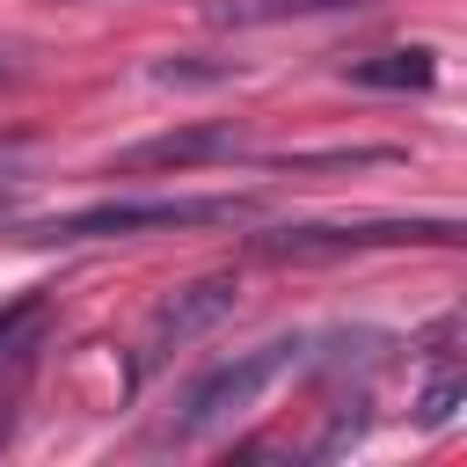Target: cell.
Returning <instances> with one entry per match:
<instances>
[{"label": "cell", "mask_w": 467, "mask_h": 467, "mask_svg": "<svg viewBox=\"0 0 467 467\" xmlns=\"http://www.w3.org/2000/svg\"><path fill=\"white\" fill-rule=\"evenodd\" d=\"M248 197H109L66 219H36L29 241H117V234H146V226H219V219H248Z\"/></svg>", "instance_id": "cell-1"}, {"label": "cell", "mask_w": 467, "mask_h": 467, "mask_svg": "<svg viewBox=\"0 0 467 467\" xmlns=\"http://www.w3.org/2000/svg\"><path fill=\"white\" fill-rule=\"evenodd\" d=\"M365 0H204L212 29H270V22H306V15H358Z\"/></svg>", "instance_id": "cell-6"}, {"label": "cell", "mask_w": 467, "mask_h": 467, "mask_svg": "<svg viewBox=\"0 0 467 467\" xmlns=\"http://www.w3.org/2000/svg\"><path fill=\"white\" fill-rule=\"evenodd\" d=\"M401 241H460V219H343V226H270V234H255V255H270V263H336V255L401 248Z\"/></svg>", "instance_id": "cell-3"}, {"label": "cell", "mask_w": 467, "mask_h": 467, "mask_svg": "<svg viewBox=\"0 0 467 467\" xmlns=\"http://www.w3.org/2000/svg\"><path fill=\"white\" fill-rule=\"evenodd\" d=\"M15 204H22V197H15V182H0V219H15Z\"/></svg>", "instance_id": "cell-12"}, {"label": "cell", "mask_w": 467, "mask_h": 467, "mask_svg": "<svg viewBox=\"0 0 467 467\" xmlns=\"http://www.w3.org/2000/svg\"><path fill=\"white\" fill-rule=\"evenodd\" d=\"M234 277H197V285H182V292H168L153 314H146V336H139V358H131V379H146L168 350H182V343H197L204 328H219L226 314H234Z\"/></svg>", "instance_id": "cell-4"}, {"label": "cell", "mask_w": 467, "mask_h": 467, "mask_svg": "<svg viewBox=\"0 0 467 467\" xmlns=\"http://www.w3.org/2000/svg\"><path fill=\"white\" fill-rule=\"evenodd\" d=\"M292 365H306V336H270V343H255V350H241V358L212 365V372L182 394L175 438H204V431H219L234 409H248V401H255L277 372H292Z\"/></svg>", "instance_id": "cell-2"}, {"label": "cell", "mask_w": 467, "mask_h": 467, "mask_svg": "<svg viewBox=\"0 0 467 467\" xmlns=\"http://www.w3.org/2000/svg\"><path fill=\"white\" fill-rule=\"evenodd\" d=\"M234 153H248V131L234 117H212V124H190V131H161V139L124 146L117 168L124 175H139V168H204V161H234Z\"/></svg>", "instance_id": "cell-5"}, {"label": "cell", "mask_w": 467, "mask_h": 467, "mask_svg": "<svg viewBox=\"0 0 467 467\" xmlns=\"http://www.w3.org/2000/svg\"><path fill=\"white\" fill-rule=\"evenodd\" d=\"M358 438H365V401H350V409H336V423H328V431L314 438V452L328 460V452H343V445H358Z\"/></svg>", "instance_id": "cell-10"}, {"label": "cell", "mask_w": 467, "mask_h": 467, "mask_svg": "<svg viewBox=\"0 0 467 467\" xmlns=\"http://www.w3.org/2000/svg\"><path fill=\"white\" fill-rule=\"evenodd\" d=\"M467 401V372H460V358L452 350H438V372L423 379V394H416V423L423 431H438V423H452V409Z\"/></svg>", "instance_id": "cell-8"}, {"label": "cell", "mask_w": 467, "mask_h": 467, "mask_svg": "<svg viewBox=\"0 0 467 467\" xmlns=\"http://www.w3.org/2000/svg\"><path fill=\"white\" fill-rule=\"evenodd\" d=\"M44 314H51V306H44V292H22L15 306H0V365H7V358H22V350L36 343Z\"/></svg>", "instance_id": "cell-9"}, {"label": "cell", "mask_w": 467, "mask_h": 467, "mask_svg": "<svg viewBox=\"0 0 467 467\" xmlns=\"http://www.w3.org/2000/svg\"><path fill=\"white\" fill-rule=\"evenodd\" d=\"M15 73H22V44H0V88H7Z\"/></svg>", "instance_id": "cell-11"}, {"label": "cell", "mask_w": 467, "mask_h": 467, "mask_svg": "<svg viewBox=\"0 0 467 467\" xmlns=\"http://www.w3.org/2000/svg\"><path fill=\"white\" fill-rule=\"evenodd\" d=\"M7 431H15V409H7V401H0V445H7Z\"/></svg>", "instance_id": "cell-13"}, {"label": "cell", "mask_w": 467, "mask_h": 467, "mask_svg": "<svg viewBox=\"0 0 467 467\" xmlns=\"http://www.w3.org/2000/svg\"><path fill=\"white\" fill-rule=\"evenodd\" d=\"M343 80H350V88H379V95H423V88L438 80V58H431L423 44H409V51L350 58V66H343Z\"/></svg>", "instance_id": "cell-7"}]
</instances>
